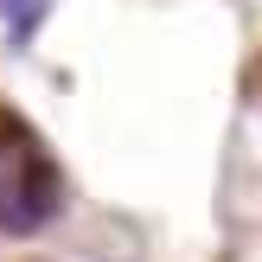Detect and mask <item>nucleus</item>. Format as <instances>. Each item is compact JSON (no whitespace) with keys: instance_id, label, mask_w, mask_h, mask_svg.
Returning <instances> with one entry per match:
<instances>
[{"instance_id":"f257e3e1","label":"nucleus","mask_w":262,"mask_h":262,"mask_svg":"<svg viewBox=\"0 0 262 262\" xmlns=\"http://www.w3.org/2000/svg\"><path fill=\"white\" fill-rule=\"evenodd\" d=\"M58 211H64V179L38 154V141L26 135L0 147V237H38Z\"/></svg>"},{"instance_id":"f03ea898","label":"nucleus","mask_w":262,"mask_h":262,"mask_svg":"<svg viewBox=\"0 0 262 262\" xmlns=\"http://www.w3.org/2000/svg\"><path fill=\"white\" fill-rule=\"evenodd\" d=\"M45 13H51V0H0V26H7L13 45H32V32L45 26Z\"/></svg>"}]
</instances>
